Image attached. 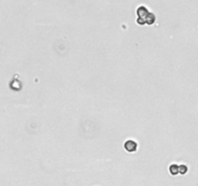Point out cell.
I'll use <instances>...</instances> for the list:
<instances>
[{"label":"cell","mask_w":198,"mask_h":186,"mask_svg":"<svg viewBox=\"0 0 198 186\" xmlns=\"http://www.w3.org/2000/svg\"><path fill=\"white\" fill-rule=\"evenodd\" d=\"M138 144L137 143L134 141V140H128L124 143V148L126 149L128 152H134L137 150Z\"/></svg>","instance_id":"obj_1"},{"label":"cell","mask_w":198,"mask_h":186,"mask_svg":"<svg viewBox=\"0 0 198 186\" xmlns=\"http://www.w3.org/2000/svg\"><path fill=\"white\" fill-rule=\"evenodd\" d=\"M169 171L171 172V175L176 176L177 174H179V166H177L176 164H172L170 166Z\"/></svg>","instance_id":"obj_2"},{"label":"cell","mask_w":198,"mask_h":186,"mask_svg":"<svg viewBox=\"0 0 198 186\" xmlns=\"http://www.w3.org/2000/svg\"><path fill=\"white\" fill-rule=\"evenodd\" d=\"M187 172H188V167H187L186 165L182 164V165H180V166H179V172H180V174L184 175Z\"/></svg>","instance_id":"obj_3"}]
</instances>
